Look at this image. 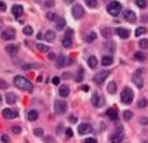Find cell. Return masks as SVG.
<instances>
[{
	"mask_svg": "<svg viewBox=\"0 0 148 143\" xmlns=\"http://www.w3.org/2000/svg\"><path fill=\"white\" fill-rule=\"evenodd\" d=\"M23 33H24L26 36H31V34H33V27H31V26H26V27L23 28Z\"/></svg>",
	"mask_w": 148,
	"mask_h": 143,
	"instance_id": "34",
	"label": "cell"
},
{
	"mask_svg": "<svg viewBox=\"0 0 148 143\" xmlns=\"http://www.w3.org/2000/svg\"><path fill=\"white\" fill-rule=\"evenodd\" d=\"M59 95H61L62 98H66V96L69 95V88H68V85H62V87L59 88Z\"/></svg>",
	"mask_w": 148,
	"mask_h": 143,
	"instance_id": "22",
	"label": "cell"
},
{
	"mask_svg": "<svg viewBox=\"0 0 148 143\" xmlns=\"http://www.w3.org/2000/svg\"><path fill=\"white\" fill-rule=\"evenodd\" d=\"M141 123H148V119L147 118H141Z\"/></svg>",
	"mask_w": 148,
	"mask_h": 143,
	"instance_id": "54",
	"label": "cell"
},
{
	"mask_svg": "<svg viewBox=\"0 0 148 143\" xmlns=\"http://www.w3.org/2000/svg\"><path fill=\"white\" fill-rule=\"evenodd\" d=\"M1 115H3L6 119H13V118L18 116V112H17L16 109H10V108H7V109H3Z\"/></svg>",
	"mask_w": 148,
	"mask_h": 143,
	"instance_id": "11",
	"label": "cell"
},
{
	"mask_svg": "<svg viewBox=\"0 0 148 143\" xmlns=\"http://www.w3.org/2000/svg\"><path fill=\"white\" fill-rule=\"evenodd\" d=\"M92 130H93V127H92V125H89V123H82V125H79V127H78L79 135H87Z\"/></svg>",
	"mask_w": 148,
	"mask_h": 143,
	"instance_id": "12",
	"label": "cell"
},
{
	"mask_svg": "<svg viewBox=\"0 0 148 143\" xmlns=\"http://www.w3.org/2000/svg\"><path fill=\"white\" fill-rule=\"evenodd\" d=\"M52 84L58 85V84H59V78H58V77H54V78H52Z\"/></svg>",
	"mask_w": 148,
	"mask_h": 143,
	"instance_id": "51",
	"label": "cell"
},
{
	"mask_svg": "<svg viewBox=\"0 0 148 143\" xmlns=\"http://www.w3.org/2000/svg\"><path fill=\"white\" fill-rule=\"evenodd\" d=\"M6 9H7L6 3H4L3 0H0V12H6Z\"/></svg>",
	"mask_w": 148,
	"mask_h": 143,
	"instance_id": "45",
	"label": "cell"
},
{
	"mask_svg": "<svg viewBox=\"0 0 148 143\" xmlns=\"http://www.w3.org/2000/svg\"><path fill=\"white\" fill-rule=\"evenodd\" d=\"M137 106L141 108V109L147 108L148 106V99H145V98H141V99H138V104H137Z\"/></svg>",
	"mask_w": 148,
	"mask_h": 143,
	"instance_id": "24",
	"label": "cell"
},
{
	"mask_svg": "<svg viewBox=\"0 0 148 143\" xmlns=\"http://www.w3.org/2000/svg\"><path fill=\"white\" fill-rule=\"evenodd\" d=\"M54 4H55L54 0H45V7H52Z\"/></svg>",
	"mask_w": 148,
	"mask_h": 143,
	"instance_id": "46",
	"label": "cell"
},
{
	"mask_svg": "<svg viewBox=\"0 0 148 143\" xmlns=\"http://www.w3.org/2000/svg\"><path fill=\"white\" fill-rule=\"evenodd\" d=\"M0 102H1V95H0Z\"/></svg>",
	"mask_w": 148,
	"mask_h": 143,
	"instance_id": "58",
	"label": "cell"
},
{
	"mask_svg": "<svg viewBox=\"0 0 148 143\" xmlns=\"http://www.w3.org/2000/svg\"><path fill=\"white\" fill-rule=\"evenodd\" d=\"M11 12H13V16H14V17H20V16H23L24 9H23V6H20V4H14L13 9H11Z\"/></svg>",
	"mask_w": 148,
	"mask_h": 143,
	"instance_id": "14",
	"label": "cell"
},
{
	"mask_svg": "<svg viewBox=\"0 0 148 143\" xmlns=\"http://www.w3.org/2000/svg\"><path fill=\"white\" fill-rule=\"evenodd\" d=\"M133 82L135 84V87L143 88L144 87V79H143V71H135L133 75Z\"/></svg>",
	"mask_w": 148,
	"mask_h": 143,
	"instance_id": "5",
	"label": "cell"
},
{
	"mask_svg": "<svg viewBox=\"0 0 148 143\" xmlns=\"http://www.w3.org/2000/svg\"><path fill=\"white\" fill-rule=\"evenodd\" d=\"M124 18L127 20V21H130V23H134L137 17H135V13L133 12V10H126L124 12Z\"/></svg>",
	"mask_w": 148,
	"mask_h": 143,
	"instance_id": "15",
	"label": "cell"
},
{
	"mask_svg": "<svg viewBox=\"0 0 148 143\" xmlns=\"http://www.w3.org/2000/svg\"><path fill=\"white\" fill-rule=\"evenodd\" d=\"M1 37H3V40H14L16 38V30L11 28V27H9V28H6L1 33Z\"/></svg>",
	"mask_w": 148,
	"mask_h": 143,
	"instance_id": "9",
	"label": "cell"
},
{
	"mask_svg": "<svg viewBox=\"0 0 148 143\" xmlns=\"http://www.w3.org/2000/svg\"><path fill=\"white\" fill-rule=\"evenodd\" d=\"M143 143H148V139H144V140H143Z\"/></svg>",
	"mask_w": 148,
	"mask_h": 143,
	"instance_id": "57",
	"label": "cell"
},
{
	"mask_svg": "<svg viewBox=\"0 0 148 143\" xmlns=\"http://www.w3.org/2000/svg\"><path fill=\"white\" fill-rule=\"evenodd\" d=\"M110 75V71H100L98 72L96 75H95V82L99 84V85H102L104 81H106V78Z\"/></svg>",
	"mask_w": 148,
	"mask_h": 143,
	"instance_id": "8",
	"label": "cell"
},
{
	"mask_svg": "<svg viewBox=\"0 0 148 143\" xmlns=\"http://www.w3.org/2000/svg\"><path fill=\"white\" fill-rule=\"evenodd\" d=\"M135 4L140 7V9H145L147 7V0H135Z\"/></svg>",
	"mask_w": 148,
	"mask_h": 143,
	"instance_id": "32",
	"label": "cell"
},
{
	"mask_svg": "<svg viewBox=\"0 0 148 143\" xmlns=\"http://www.w3.org/2000/svg\"><path fill=\"white\" fill-rule=\"evenodd\" d=\"M11 130H13V133H16V135H20L21 133V127L20 126H11Z\"/></svg>",
	"mask_w": 148,
	"mask_h": 143,
	"instance_id": "40",
	"label": "cell"
},
{
	"mask_svg": "<svg viewBox=\"0 0 148 143\" xmlns=\"http://www.w3.org/2000/svg\"><path fill=\"white\" fill-rule=\"evenodd\" d=\"M54 109H55V113L61 115V113H65L66 112V104L61 99H57L54 102Z\"/></svg>",
	"mask_w": 148,
	"mask_h": 143,
	"instance_id": "4",
	"label": "cell"
},
{
	"mask_svg": "<svg viewBox=\"0 0 148 143\" xmlns=\"http://www.w3.org/2000/svg\"><path fill=\"white\" fill-rule=\"evenodd\" d=\"M62 45L68 48V47H71L72 45V38H69V37H64V40H62Z\"/></svg>",
	"mask_w": 148,
	"mask_h": 143,
	"instance_id": "30",
	"label": "cell"
},
{
	"mask_svg": "<svg viewBox=\"0 0 148 143\" xmlns=\"http://www.w3.org/2000/svg\"><path fill=\"white\" fill-rule=\"evenodd\" d=\"M13 82H14V85H16L17 88H20L21 91H33V84L27 79V78H24V77H21V75H17L13 78Z\"/></svg>",
	"mask_w": 148,
	"mask_h": 143,
	"instance_id": "1",
	"label": "cell"
},
{
	"mask_svg": "<svg viewBox=\"0 0 148 143\" xmlns=\"http://www.w3.org/2000/svg\"><path fill=\"white\" fill-rule=\"evenodd\" d=\"M51 140H52L51 138H45V143H51Z\"/></svg>",
	"mask_w": 148,
	"mask_h": 143,
	"instance_id": "56",
	"label": "cell"
},
{
	"mask_svg": "<svg viewBox=\"0 0 148 143\" xmlns=\"http://www.w3.org/2000/svg\"><path fill=\"white\" fill-rule=\"evenodd\" d=\"M72 16L76 18V20H79V18H82L85 16V10H83V7L81 4H75L72 7Z\"/></svg>",
	"mask_w": 148,
	"mask_h": 143,
	"instance_id": "6",
	"label": "cell"
},
{
	"mask_svg": "<svg viewBox=\"0 0 148 143\" xmlns=\"http://www.w3.org/2000/svg\"><path fill=\"white\" fill-rule=\"evenodd\" d=\"M37 48H38L41 53H48V50H49L48 47H47V45H44V44H38V45H37Z\"/></svg>",
	"mask_w": 148,
	"mask_h": 143,
	"instance_id": "38",
	"label": "cell"
},
{
	"mask_svg": "<svg viewBox=\"0 0 148 143\" xmlns=\"http://www.w3.org/2000/svg\"><path fill=\"white\" fill-rule=\"evenodd\" d=\"M123 138H124V135H123V129L120 127L117 132H114L113 135H110V142L112 143H121V140H123Z\"/></svg>",
	"mask_w": 148,
	"mask_h": 143,
	"instance_id": "7",
	"label": "cell"
},
{
	"mask_svg": "<svg viewBox=\"0 0 148 143\" xmlns=\"http://www.w3.org/2000/svg\"><path fill=\"white\" fill-rule=\"evenodd\" d=\"M83 142L85 143H98V140H96V139H93V138H87V139H85Z\"/></svg>",
	"mask_w": 148,
	"mask_h": 143,
	"instance_id": "47",
	"label": "cell"
},
{
	"mask_svg": "<svg viewBox=\"0 0 148 143\" xmlns=\"http://www.w3.org/2000/svg\"><path fill=\"white\" fill-rule=\"evenodd\" d=\"M33 67H38V65H23V70H28V68H33Z\"/></svg>",
	"mask_w": 148,
	"mask_h": 143,
	"instance_id": "52",
	"label": "cell"
},
{
	"mask_svg": "<svg viewBox=\"0 0 148 143\" xmlns=\"http://www.w3.org/2000/svg\"><path fill=\"white\" fill-rule=\"evenodd\" d=\"M123 116H124L126 121H130L133 118V112L131 110H124V112H123Z\"/></svg>",
	"mask_w": 148,
	"mask_h": 143,
	"instance_id": "37",
	"label": "cell"
},
{
	"mask_svg": "<svg viewBox=\"0 0 148 143\" xmlns=\"http://www.w3.org/2000/svg\"><path fill=\"white\" fill-rule=\"evenodd\" d=\"M0 139H1V142L3 143H10V138H9L6 133H3V135L0 136Z\"/></svg>",
	"mask_w": 148,
	"mask_h": 143,
	"instance_id": "39",
	"label": "cell"
},
{
	"mask_svg": "<svg viewBox=\"0 0 148 143\" xmlns=\"http://www.w3.org/2000/svg\"><path fill=\"white\" fill-rule=\"evenodd\" d=\"M140 48L147 50L148 48V38H141V40H140Z\"/></svg>",
	"mask_w": 148,
	"mask_h": 143,
	"instance_id": "31",
	"label": "cell"
},
{
	"mask_svg": "<svg viewBox=\"0 0 148 143\" xmlns=\"http://www.w3.org/2000/svg\"><path fill=\"white\" fill-rule=\"evenodd\" d=\"M6 101H7L9 105H13V104H16L17 96L14 95V94H7V95H6Z\"/></svg>",
	"mask_w": 148,
	"mask_h": 143,
	"instance_id": "18",
	"label": "cell"
},
{
	"mask_svg": "<svg viewBox=\"0 0 148 143\" xmlns=\"http://www.w3.org/2000/svg\"><path fill=\"white\" fill-rule=\"evenodd\" d=\"M102 34L109 38V37H110V30H109V28H107V30H103V31H102Z\"/></svg>",
	"mask_w": 148,
	"mask_h": 143,
	"instance_id": "48",
	"label": "cell"
},
{
	"mask_svg": "<svg viewBox=\"0 0 148 143\" xmlns=\"http://www.w3.org/2000/svg\"><path fill=\"white\" fill-rule=\"evenodd\" d=\"M107 116H109L110 121H117V119H118V113H117V110L113 109V108H110V109L107 110Z\"/></svg>",
	"mask_w": 148,
	"mask_h": 143,
	"instance_id": "16",
	"label": "cell"
},
{
	"mask_svg": "<svg viewBox=\"0 0 148 143\" xmlns=\"http://www.w3.org/2000/svg\"><path fill=\"white\" fill-rule=\"evenodd\" d=\"M64 65H66L65 57H64V55H59V57H58V61H57V67H64Z\"/></svg>",
	"mask_w": 148,
	"mask_h": 143,
	"instance_id": "29",
	"label": "cell"
},
{
	"mask_svg": "<svg viewBox=\"0 0 148 143\" xmlns=\"http://www.w3.org/2000/svg\"><path fill=\"white\" fill-rule=\"evenodd\" d=\"M134 58H135L137 61H144V60L147 58V55H145L144 53H140V51H138V53L134 54Z\"/></svg>",
	"mask_w": 148,
	"mask_h": 143,
	"instance_id": "28",
	"label": "cell"
},
{
	"mask_svg": "<svg viewBox=\"0 0 148 143\" xmlns=\"http://www.w3.org/2000/svg\"><path fill=\"white\" fill-rule=\"evenodd\" d=\"M66 136H68V138H72V136H73V132H72V129H66Z\"/></svg>",
	"mask_w": 148,
	"mask_h": 143,
	"instance_id": "50",
	"label": "cell"
},
{
	"mask_svg": "<svg viewBox=\"0 0 148 143\" xmlns=\"http://www.w3.org/2000/svg\"><path fill=\"white\" fill-rule=\"evenodd\" d=\"M47 18L51 20V21H54V20H57V14H55V13H48V14H47Z\"/></svg>",
	"mask_w": 148,
	"mask_h": 143,
	"instance_id": "42",
	"label": "cell"
},
{
	"mask_svg": "<svg viewBox=\"0 0 148 143\" xmlns=\"http://www.w3.org/2000/svg\"><path fill=\"white\" fill-rule=\"evenodd\" d=\"M92 104H93V106L96 108H100L104 105V98L100 95V94H95L93 96H92Z\"/></svg>",
	"mask_w": 148,
	"mask_h": 143,
	"instance_id": "10",
	"label": "cell"
},
{
	"mask_svg": "<svg viewBox=\"0 0 148 143\" xmlns=\"http://www.w3.org/2000/svg\"><path fill=\"white\" fill-rule=\"evenodd\" d=\"M7 87H9V85H7V82H6V81H3V79H0V88H1V89H7Z\"/></svg>",
	"mask_w": 148,
	"mask_h": 143,
	"instance_id": "44",
	"label": "cell"
},
{
	"mask_svg": "<svg viewBox=\"0 0 148 143\" xmlns=\"http://www.w3.org/2000/svg\"><path fill=\"white\" fill-rule=\"evenodd\" d=\"M83 70L82 68H81V70H79V71H78V74H76V77H75V79H76V82H81V81H82L83 79Z\"/></svg>",
	"mask_w": 148,
	"mask_h": 143,
	"instance_id": "36",
	"label": "cell"
},
{
	"mask_svg": "<svg viewBox=\"0 0 148 143\" xmlns=\"http://www.w3.org/2000/svg\"><path fill=\"white\" fill-rule=\"evenodd\" d=\"M48 58H49V60H55V58H57V57H55V54L49 53V54H48Z\"/></svg>",
	"mask_w": 148,
	"mask_h": 143,
	"instance_id": "53",
	"label": "cell"
},
{
	"mask_svg": "<svg viewBox=\"0 0 148 143\" xmlns=\"http://www.w3.org/2000/svg\"><path fill=\"white\" fill-rule=\"evenodd\" d=\"M65 24H66V21H65V18H57V28L58 30H62V28H65Z\"/></svg>",
	"mask_w": 148,
	"mask_h": 143,
	"instance_id": "23",
	"label": "cell"
},
{
	"mask_svg": "<svg viewBox=\"0 0 148 143\" xmlns=\"http://www.w3.org/2000/svg\"><path fill=\"white\" fill-rule=\"evenodd\" d=\"M123 10V6L120 1H112L109 6H107V13L110 16H118L120 12Z\"/></svg>",
	"mask_w": 148,
	"mask_h": 143,
	"instance_id": "2",
	"label": "cell"
},
{
	"mask_svg": "<svg viewBox=\"0 0 148 143\" xmlns=\"http://www.w3.org/2000/svg\"><path fill=\"white\" fill-rule=\"evenodd\" d=\"M145 33H147V28H145V27H138V28L135 30V36L137 37L143 36V34H145Z\"/></svg>",
	"mask_w": 148,
	"mask_h": 143,
	"instance_id": "33",
	"label": "cell"
},
{
	"mask_svg": "<svg viewBox=\"0 0 148 143\" xmlns=\"http://www.w3.org/2000/svg\"><path fill=\"white\" fill-rule=\"evenodd\" d=\"M120 96H121V102H123V104L130 105L133 102V98H134V92H133L130 88H124Z\"/></svg>",
	"mask_w": 148,
	"mask_h": 143,
	"instance_id": "3",
	"label": "cell"
},
{
	"mask_svg": "<svg viewBox=\"0 0 148 143\" xmlns=\"http://www.w3.org/2000/svg\"><path fill=\"white\" fill-rule=\"evenodd\" d=\"M64 1H65L66 4H72V1H73V0H64Z\"/></svg>",
	"mask_w": 148,
	"mask_h": 143,
	"instance_id": "55",
	"label": "cell"
},
{
	"mask_svg": "<svg viewBox=\"0 0 148 143\" xmlns=\"http://www.w3.org/2000/svg\"><path fill=\"white\" fill-rule=\"evenodd\" d=\"M102 64H103L104 67H109V65H112V64H113V58H112L110 55H107V57L104 55V57L102 58Z\"/></svg>",
	"mask_w": 148,
	"mask_h": 143,
	"instance_id": "19",
	"label": "cell"
},
{
	"mask_svg": "<svg viewBox=\"0 0 148 143\" xmlns=\"http://www.w3.org/2000/svg\"><path fill=\"white\" fill-rule=\"evenodd\" d=\"M69 122H71V123H76V122H78V118H76V116H69Z\"/></svg>",
	"mask_w": 148,
	"mask_h": 143,
	"instance_id": "49",
	"label": "cell"
},
{
	"mask_svg": "<svg viewBox=\"0 0 148 143\" xmlns=\"http://www.w3.org/2000/svg\"><path fill=\"white\" fill-rule=\"evenodd\" d=\"M87 65H89L90 68H93V70H95V68L98 67V58H96L95 55L89 57V58H87Z\"/></svg>",
	"mask_w": 148,
	"mask_h": 143,
	"instance_id": "17",
	"label": "cell"
},
{
	"mask_svg": "<svg viewBox=\"0 0 148 143\" xmlns=\"http://www.w3.org/2000/svg\"><path fill=\"white\" fill-rule=\"evenodd\" d=\"M6 51L9 54H16L17 53V45H14V44H9L7 47H6Z\"/></svg>",
	"mask_w": 148,
	"mask_h": 143,
	"instance_id": "27",
	"label": "cell"
},
{
	"mask_svg": "<svg viewBox=\"0 0 148 143\" xmlns=\"http://www.w3.org/2000/svg\"><path fill=\"white\" fill-rule=\"evenodd\" d=\"M27 118H28L31 122L37 121V119H38V112H37V110H34V109H33V110H30V112L27 113Z\"/></svg>",
	"mask_w": 148,
	"mask_h": 143,
	"instance_id": "21",
	"label": "cell"
},
{
	"mask_svg": "<svg viewBox=\"0 0 148 143\" xmlns=\"http://www.w3.org/2000/svg\"><path fill=\"white\" fill-rule=\"evenodd\" d=\"M116 89H117V84L116 82H109V85H107V91H109V94H114Z\"/></svg>",
	"mask_w": 148,
	"mask_h": 143,
	"instance_id": "25",
	"label": "cell"
},
{
	"mask_svg": "<svg viewBox=\"0 0 148 143\" xmlns=\"http://www.w3.org/2000/svg\"><path fill=\"white\" fill-rule=\"evenodd\" d=\"M96 37L98 36H96V33H95V31H90V33L86 36V43H93V41L96 40Z\"/></svg>",
	"mask_w": 148,
	"mask_h": 143,
	"instance_id": "26",
	"label": "cell"
},
{
	"mask_svg": "<svg viewBox=\"0 0 148 143\" xmlns=\"http://www.w3.org/2000/svg\"><path fill=\"white\" fill-rule=\"evenodd\" d=\"M44 40H47V41H54V40H55V31L48 30V31L44 34Z\"/></svg>",
	"mask_w": 148,
	"mask_h": 143,
	"instance_id": "20",
	"label": "cell"
},
{
	"mask_svg": "<svg viewBox=\"0 0 148 143\" xmlns=\"http://www.w3.org/2000/svg\"><path fill=\"white\" fill-rule=\"evenodd\" d=\"M116 33L118 34L120 38H123V40H126V38H128V37H130V31H128L127 28H123V27L117 28V30H116Z\"/></svg>",
	"mask_w": 148,
	"mask_h": 143,
	"instance_id": "13",
	"label": "cell"
},
{
	"mask_svg": "<svg viewBox=\"0 0 148 143\" xmlns=\"http://www.w3.org/2000/svg\"><path fill=\"white\" fill-rule=\"evenodd\" d=\"M65 37L72 38V37H73V30H72V28H68V30H66V33H65Z\"/></svg>",
	"mask_w": 148,
	"mask_h": 143,
	"instance_id": "43",
	"label": "cell"
},
{
	"mask_svg": "<svg viewBox=\"0 0 148 143\" xmlns=\"http://www.w3.org/2000/svg\"><path fill=\"white\" fill-rule=\"evenodd\" d=\"M85 3L90 7V9H95L98 6V0H85Z\"/></svg>",
	"mask_w": 148,
	"mask_h": 143,
	"instance_id": "35",
	"label": "cell"
},
{
	"mask_svg": "<svg viewBox=\"0 0 148 143\" xmlns=\"http://www.w3.org/2000/svg\"><path fill=\"white\" fill-rule=\"evenodd\" d=\"M42 129H40V127H37V129H34V135L35 136H42Z\"/></svg>",
	"mask_w": 148,
	"mask_h": 143,
	"instance_id": "41",
	"label": "cell"
}]
</instances>
